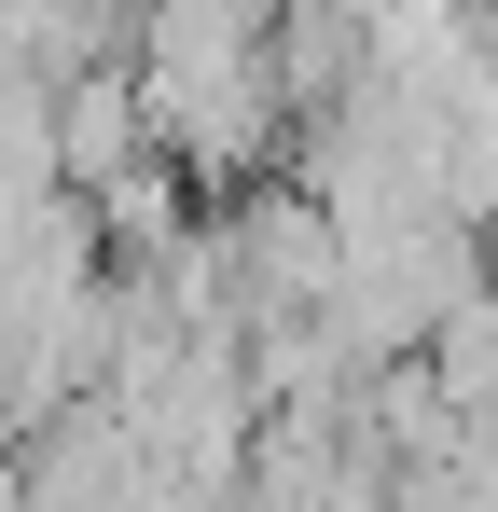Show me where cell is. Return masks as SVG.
Segmentation results:
<instances>
[{"mask_svg":"<svg viewBox=\"0 0 498 512\" xmlns=\"http://www.w3.org/2000/svg\"><path fill=\"white\" fill-rule=\"evenodd\" d=\"M139 153H166V139H153V97H139V70H83V84L56 97V167H70V194H111Z\"/></svg>","mask_w":498,"mask_h":512,"instance_id":"1","label":"cell"}]
</instances>
